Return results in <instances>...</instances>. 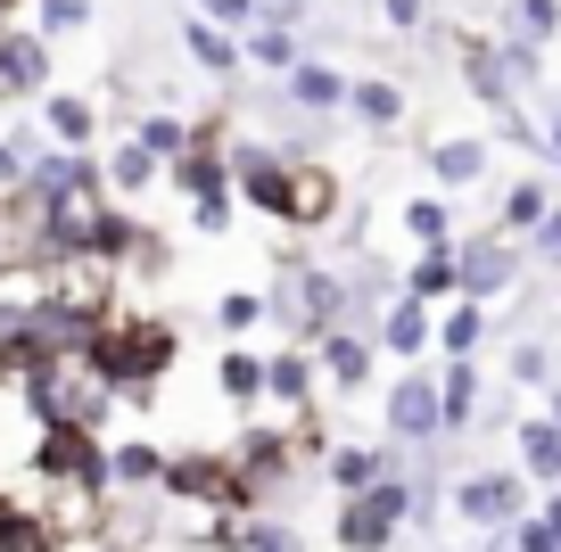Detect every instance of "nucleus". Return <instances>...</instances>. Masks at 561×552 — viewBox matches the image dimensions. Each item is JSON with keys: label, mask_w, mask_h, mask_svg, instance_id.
<instances>
[{"label": "nucleus", "mask_w": 561, "mask_h": 552, "mask_svg": "<svg viewBox=\"0 0 561 552\" xmlns=\"http://www.w3.org/2000/svg\"><path fill=\"white\" fill-rule=\"evenodd\" d=\"M174 363H182V330L165 322V313H133V306L75 346V371H83V380H100L107 396H124V404H149Z\"/></svg>", "instance_id": "f257e3e1"}, {"label": "nucleus", "mask_w": 561, "mask_h": 552, "mask_svg": "<svg viewBox=\"0 0 561 552\" xmlns=\"http://www.w3.org/2000/svg\"><path fill=\"white\" fill-rule=\"evenodd\" d=\"M264 322H280L289 346H314L322 330H339V264L280 256V280L264 289Z\"/></svg>", "instance_id": "f03ea898"}, {"label": "nucleus", "mask_w": 561, "mask_h": 552, "mask_svg": "<svg viewBox=\"0 0 561 552\" xmlns=\"http://www.w3.org/2000/svg\"><path fill=\"white\" fill-rule=\"evenodd\" d=\"M158 495H165V503H207V511H224V519H248V511H264V495L240 479V462H231L224 446L165 453V479H158Z\"/></svg>", "instance_id": "7ed1b4c3"}, {"label": "nucleus", "mask_w": 561, "mask_h": 552, "mask_svg": "<svg viewBox=\"0 0 561 552\" xmlns=\"http://www.w3.org/2000/svg\"><path fill=\"white\" fill-rule=\"evenodd\" d=\"M446 511L488 536V528H512L520 511H537V486L520 470H462V479H446Z\"/></svg>", "instance_id": "20e7f679"}, {"label": "nucleus", "mask_w": 561, "mask_h": 552, "mask_svg": "<svg viewBox=\"0 0 561 552\" xmlns=\"http://www.w3.org/2000/svg\"><path fill=\"white\" fill-rule=\"evenodd\" d=\"M100 462H107V437H91V429H34V446H25L34 486H83V495H107Z\"/></svg>", "instance_id": "39448f33"}, {"label": "nucleus", "mask_w": 561, "mask_h": 552, "mask_svg": "<svg viewBox=\"0 0 561 552\" xmlns=\"http://www.w3.org/2000/svg\"><path fill=\"white\" fill-rule=\"evenodd\" d=\"M224 157H231V198H240L248 215L289 231V157L264 149V140H231Z\"/></svg>", "instance_id": "423d86ee"}, {"label": "nucleus", "mask_w": 561, "mask_h": 552, "mask_svg": "<svg viewBox=\"0 0 561 552\" xmlns=\"http://www.w3.org/2000/svg\"><path fill=\"white\" fill-rule=\"evenodd\" d=\"M224 453H231V462H240V479L256 486L264 503H273L280 486H289V479H298V470H306V462H298V437H289V421H248V429L231 437Z\"/></svg>", "instance_id": "0eeeda50"}, {"label": "nucleus", "mask_w": 561, "mask_h": 552, "mask_svg": "<svg viewBox=\"0 0 561 552\" xmlns=\"http://www.w3.org/2000/svg\"><path fill=\"white\" fill-rule=\"evenodd\" d=\"M455 289L471 297V306H495L504 289H520V240H504V231L455 240Z\"/></svg>", "instance_id": "6e6552de"}, {"label": "nucleus", "mask_w": 561, "mask_h": 552, "mask_svg": "<svg viewBox=\"0 0 561 552\" xmlns=\"http://www.w3.org/2000/svg\"><path fill=\"white\" fill-rule=\"evenodd\" d=\"M58 83V42H42L34 25H0V107H34Z\"/></svg>", "instance_id": "1a4fd4ad"}, {"label": "nucleus", "mask_w": 561, "mask_h": 552, "mask_svg": "<svg viewBox=\"0 0 561 552\" xmlns=\"http://www.w3.org/2000/svg\"><path fill=\"white\" fill-rule=\"evenodd\" d=\"M380 421H388V446H438V371L404 363V380L388 388Z\"/></svg>", "instance_id": "9d476101"}, {"label": "nucleus", "mask_w": 561, "mask_h": 552, "mask_svg": "<svg viewBox=\"0 0 561 552\" xmlns=\"http://www.w3.org/2000/svg\"><path fill=\"white\" fill-rule=\"evenodd\" d=\"M339 207H347L339 173L322 157H289V231H339Z\"/></svg>", "instance_id": "9b49d317"}, {"label": "nucleus", "mask_w": 561, "mask_h": 552, "mask_svg": "<svg viewBox=\"0 0 561 552\" xmlns=\"http://www.w3.org/2000/svg\"><path fill=\"white\" fill-rule=\"evenodd\" d=\"M479 413H488V380H479V355L438 363V437L479 429Z\"/></svg>", "instance_id": "f8f14e48"}, {"label": "nucleus", "mask_w": 561, "mask_h": 552, "mask_svg": "<svg viewBox=\"0 0 561 552\" xmlns=\"http://www.w3.org/2000/svg\"><path fill=\"white\" fill-rule=\"evenodd\" d=\"M306 355H314V371L339 388V396H355V388H371V363H380V346H371L364 330H322Z\"/></svg>", "instance_id": "ddd939ff"}, {"label": "nucleus", "mask_w": 561, "mask_h": 552, "mask_svg": "<svg viewBox=\"0 0 561 552\" xmlns=\"http://www.w3.org/2000/svg\"><path fill=\"white\" fill-rule=\"evenodd\" d=\"M34 116H42V140L50 149H100V100H83V91H42L34 100Z\"/></svg>", "instance_id": "4468645a"}, {"label": "nucleus", "mask_w": 561, "mask_h": 552, "mask_svg": "<svg viewBox=\"0 0 561 552\" xmlns=\"http://www.w3.org/2000/svg\"><path fill=\"white\" fill-rule=\"evenodd\" d=\"M314 388H322V371H314V355H306V346L264 355V404H273L280 421H289V413H314Z\"/></svg>", "instance_id": "2eb2a0df"}, {"label": "nucleus", "mask_w": 561, "mask_h": 552, "mask_svg": "<svg viewBox=\"0 0 561 552\" xmlns=\"http://www.w3.org/2000/svg\"><path fill=\"white\" fill-rule=\"evenodd\" d=\"M280 100L298 107V116H339V107H347V74H339L331 58H298V67L280 74Z\"/></svg>", "instance_id": "dca6fc26"}, {"label": "nucleus", "mask_w": 561, "mask_h": 552, "mask_svg": "<svg viewBox=\"0 0 561 552\" xmlns=\"http://www.w3.org/2000/svg\"><path fill=\"white\" fill-rule=\"evenodd\" d=\"M100 479H107V495H158L165 446H149V437H116V446H107V462H100Z\"/></svg>", "instance_id": "f3484780"}, {"label": "nucleus", "mask_w": 561, "mask_h": 552, "mask_svg": "<svg viewBox=\"0 0 561 552\" xmlns=\"http://www.w3.org/2000/svg\"><path fill=\"white\" fill-rule=\"evenodd\" d=\"M0 552H67L58 528L42 519L34 486H0Z\"/></svg>", "instance_id": "a211bd4d"}, {"label": "nucleus", "mask_w": 561, "mask_h": 552, "mask_svg": "<svg viewBox=\"0 0 561 552\" xmlns=\"http://www.w3.org/2000/svg\"><path fill=\"white\" fill-rule=\"evenodd\" d=\"M430 322H438L430 306H413V297H388L380 322H371V346H380V355H397V363H421V355H430Z\"/></svg>", "instance_id": "6ab92c4d"}, {"label": "nucleus", "mask_w": 561, "mask_h": 552, "mask_svg": "<svg viewBox=\"0 0 561 552\" xmlns=\"http://www.w3.org/2000/svg\"><path fill=\"white\" fill-rule=\"evenodd\" d=\"M462 83H471V100L495 107V116L520 100V91H512V74H504V50H495V34H462Z\"/></svg>", "instance_id": "aec40b11"}, {"label": "nucleus", "mask_w": 561, "mask_h": 552, "mask_svg": "<svg viewBox=\"0 0 561 552\" xmlns=\"http://www.w3.org/2000/svg\"><path fill=\"white\" fill-rule=\"evenodd\" d=\"M430 182L438 191H471V182H488V140L479 133H446V140H430Z\"/></svg>", "instance_id": "412c9836"}, {"label": "nucleus", "mask_w": 561, "mask_h": 552, "mask_svg": "<svg viewBox=\"0 0 561 552\" xmlns=\"http://www.w3.org/2000/svg\"><path fill=\"white\" fill-rule=\"evenodd\" d=\"M100 182H107V198H124V207H133V198H149V191H158V182H165V165H158V157H149V149H140L133 133H124L116 149L100 157Z\"/></svg>", "instance_id": "4be33fe9"}, {"label": "nucleus", "mask_w": 561, "mask_h": 552, "mask_svg": "<svg viewBox=\"0 0 561 552\" xmlns=\"http://www.w3.org/2000/svg\"><path fill=\"white\" fill-rule=\"evenodd\" d=\"M388 470H404V446H331L322 453V479H331L339 495H364V486L388 479Z\"/></svg>", "instance_id": "5701e85b"}, {"label": "nucleus", "mask_w": 561, "mask_h": 552, "mask_svg": "<svg viewBox=\"0 0 561 552\" xmlns=\"http://www.w3.org/2000/svg\"><path fill=\"white\" fill-rule=\"evenodd\" d=\"M397 297H413V306H430V313L455 306V297H462L455 289V248H421V256L397 273Z\"/></svg>", "instance_id": "b1692460"}, {"label": "nucleus", "mask_w": 561, "mask_h": 552, "mask_svg": "<svg viewBox=\"0 0 561 552\" xmlns=\"http://www.w3.org/2000/svg\"><path fill=\"white\" fill-rule=\"evenodd\" d=\"M215 396H224L240 421L264 404V355L256 346H224V355H215Z\"/></svg>", "instance_id": "393cba45"}, {"label": "nucleus", "mask_w": 561, "mask_h": 552, "mask_svg": "<svg viewBox=\"0 0 561 552\" xmlns=\"http://www.w3.org/2000/svg\"><path fill=\"white\" fill-rule=\"evenodd\" d=\"M512 453H520V479L528 486H561V429L553 421H512Z\"/></svg>", "instance_id": "a878e982"}, {"label": "nucleus", "mask_w": 561, "mask_h": 552, "mask_svg": "<svg viewBox=\"0 0 561 552\" xmlns=\"http://www.w3.org/2000/svg\"><path fill=\"white\" fill-rule=\"evenodd\" d=\"M182 58H191L198 74H215V83H231V74H240V34H224V25H207V18H182Z\"/></svg>", "instance_id": "bb28decb"}, {"label": "nucleus", "mask_w": 561, "mask_h": 552, "mask_svg": "<svg viewBox=\"0 0 561 552\" xmlns=\"http://www.w3.org/2000/svg\"><path fill=\"white\" fill-rule=\"evenodd\" d=\"M488 346V306H471V297H455V306H438V322H430V355H479Z\"/></svg>", "instance_id": "cd10ccee"}, {"label": "nucleus", "mask_w": 561, "mask_h": 552, "mask_svg": "<svg viewBox=\"0 0 561 552\" xmlns=\"http://www.w3.org/2000/svg\"><path fill=\"white\" fill-rule=\"evenodd\" d=\"M298 58H306V34H298V25H248V34H240V67H264V74H289V67H298Z\"/></svg>", "instance_id": "c85d7f7f"}, {"label": "nucleus", "mask_w": 561, "mask_h": 552, "mask_svg": "<svg viewBox=\"0 0 561 552\" xmlns=\"http://www.w3.org/2000/svg\"><path fill=\"white\" fill-rule=\"evenodd\" d=\"M347 116L364 124V133H397V124H404V83H388V74L347 83Z\"/></svg>", "instance_id": "c756f323"}, {"label": "nucleus", "mask_w": 561, "mask_h": 552, "mask_svg": "<svg viewBox=\"0 0 561 552\" xmlns=\"http://www.w3.org/2000/svg\"><path fill=\"white\" fill-rule=\"evenodd\" d=\"M224 552H306V536L273 511H248V519H224Z\"/></svg>", "instance_id": "7c9ffc66"}, {"label": "nucleus", "mask_w": 561, "mask_h": 552, "mask_svg": "<svg viewBox=\"0 0 561 552\" xmlns=\"http://www.w3.org/2000/svg\"><path fill=\"white\" fill-rule=\"evenodd\" d=\"M133 140L158 157V165H174V157L191 149V116H182V107H140V116H133Z\"/></svg>", "instance_id": "2f4dec72"}, {"label": "nucleus", "mask_w": 561, "mask_h": 552, "mask_svg": "<svg viewBox=\"0 0 561 552\" xmlns=\"http://www.w3.org/2000/svg\"><path fill=\"white\" fill-rule=\"evenodd\" d=\"M545 207H553V182H537V173H528V182H512V191H504L495 231H504V240H528V231L545 223Z\"/></svg>", "instance_id": "473e14b6"}, {"label": "nucleus", "mask_w": 561, "mask_h": 552, "mask_svg": "<svg viewBox=\"0 0 561 552\" xmlns=\"http://www.w3.org/2000/svg\"><path fill=\"white\" fill-rule=\"evenodd\" d=\"M404 240L413 248H455V207H446V198H404Z\"/></svg>", "instance_id": "72a5a7b5"}, {"label": "nucleus", "mask_w": 561, "mask_h": 552, "mask_svg": "<svg viewBox=\"0 0 561 552\" xmlns=\"http://www.w3.org/2000/svg\"><path fill=\"white\" fill-rule=\"evenodd\" d=\"M18 25H34L42 42H75V34L91 25V0H25Z\"/></svg>", "instance_id": "f704fd0d"}, {"label": "nucleus", "mask_w": 561, "mask_h": 552, "mask_svg": "<svg viewBox=\"0 0 561 552\" xmlns=\"http://www.w3.org/2000/svg\"><path fill=\"white\" fill-rule=\"evenodd\" d=\"M215 330L231 346H248V330H264V289H224L215 297Z\"/></svg>", "instance_id": "c9c22d12"}, {"label": "nucleus", "mask_w": 561, "mask_h": 552, "mask_svg": "<svg viewBox=\"0 0 561 552\" xmlns=\"http://www.w3.org/2000/svg\"><path fill=\"white\" fill-rule=\"evenodd\" d=\"M512 34L545 50V42L561 34V0H512Z\"/></svg>", "instance_id": "e433bc0d"}, {"label": "nucleus", "mask_w": 561, "mask_h": 552, "mask_svg": "<svg viewBox=\"0 0 561 552\" xmlns=\"http://www.w3.org/2000/svg\"><path fill=\"white\" fill-rule=\"evenodd\" d=\"M495 50H504L512 91H520V83H537V67H545V50H537V42H520V34H495Z\"/></svg>", "instance_id": "4c0bfd02"}, {"label": "nucleus", "mask_w": 561, "mask_h": 552, "mask_svg": "<svg viewBox=\"0 0 561 552\" xmlns=\"http://www.w3.org/2000/svg\"><path fill=\"white\" fill-rule=\"evenodd\" d=\"M512 380H520V388H553V380H561V371H553V346L528 338L520 355H512Z\"/></svg>", "instance_id": "58836bf2"}, {"label": "nucleus", "mask_w": 561, "mask_h": 552, "mask_svg": "<svg viewBox=\"0 0 561 552\" xmlns=\"http://www.w3.org/2000/svg\"><path fill=\"white\" fill-rule=\"evenodd\" d=\"M191 18H207V25H224V34H248V25H256V0H198Z\"/></svg>", "instance_id": "ea45409f"}, {"label": "nucleus", "mask_w": 561, "mask_h": 552, "mask_svg": "<svg viewBox=\"0 0 561 552\" xmlns=\"http://www.w3.org/2000/svg\"><path fill=\"white\" fill-rule=\"evenodd\" d=\"M504 544H512V552H561V536L545 528L537 511H520V519H512V528H504Z\"/></svg>", "instance_id": "a19ab883"}, {"label": "nucleus", "mask_w": 561, "mask_h": 552, "mask_svg": "<svg viewBox=\"0 0 561 552\" xmlns=\"http://www.w3.org/2000/svg\"><path fill=\"white\" fill-rule=\"evenodd\" d=\"M388 34H421V18H430V0H380Z\"/></svg>", "instance_id": "79ce46f5"}, {"label": "nucleus", "mask_w": 561, "mask_h": 552, "mask_svg": "<svg viewBox=\"0 0 561 552\" xmlns=\"http://www.w3.org/2000/svg\"><path fill=\"white\" fill-rule=\"evenodd\" d=\"M528 248H537V256H553V264H561V198H553V207H545V223L528 231Z\"/></svg>", "instance_id": "37998d69"}, {"label": "nucleus", "mask_w": 561, "mask_h": 552, "mask_svg": "<svg viewBox=\"0 0 561 552\" xmlns=\"http://www.w3.org/2000/svg\"><path fill=\"white\" fill-rule=\"evenodd\" d=\"M18 182H25V165H18V149H9V133H0V198L18 191Z\"/></svg>", "instance_id": "c03bdc74"}, {"label": "nucleus", "mask_w": 561, "mask_h": 552, "mask_svg": "<svg viewBox=\"0 0 561 552\" xmlns=\"http://www.w3.org/2000/svg\"><path fill=\"white\" fill-rule=\"evenodd\" d=\"M537 519H545V528L561 536V486H545V495H537Z\"/></svg>", "instance_id": "a18cd8bd"}, {"label": "nucleus", "mask_w": 561, "mask_h": 552, "mask_svg": "<svg viewBox=\"0 0 561 552\" xmlns=\"http://www.w3.org/2000/svg\"><path fill=\"white\" fill-rule=\"evenodd\" d=\"M75 552H140V544H116V536H91V544H75Z\"/></svg>", "instance_id": "49530a36"}, {"label": "nucleus", "mask_w": 561, "mask_h": 552, "mask_svg": "<svg viewBox=\"0 0 561 552\" xmlns=\"http://www.w3.org/2000/svg\"><path fill=\"white\" fill-rule=\"evenodd\" d=\"M545 157H561V107H553V124H545Z\"/></svg>", "instance_id": "de8ad7c7"}, {"label": "nucleus", "mask_w": 561, "mask_h": 552, "mask_svg": "<svg viewBox=\"0 0 561 552\" xmlns=\"http://www.w3.org/2000/svg\"><path fill=\"white\" fill-rule=\"evenodd\" d=\"M545 421H553V429H561V380H553V396H545Z\"/></svg>", "instance_id": "09e8293b"}, {"label": "nucleus", "mask_w": 561, "mask_h": 552, "mask_svg": "<svg viewBox=\"0 0 561 552\" xmlns=\"http://www.w3.org/2000/svg\"><path fill=\"white\" fill-rule=\"evenodd\" d=\"M553 165H561V157H553Z\"/></svg>", "instance_id": "8fccbe9b"}, {"label": "nucleus", "mask_w": 561, "mask_h": 552, "mask_svg": "<svg viewBox=\"0 0 561 552\" xmlns=\"http://www.w3.org/2000/svg\"><path fill=\"white\" fill-rule=\"evenodd\" d=\"M438 552H446V544H438Z\"/></svg>", "instance_id": "3c124183"}]
</instances>
